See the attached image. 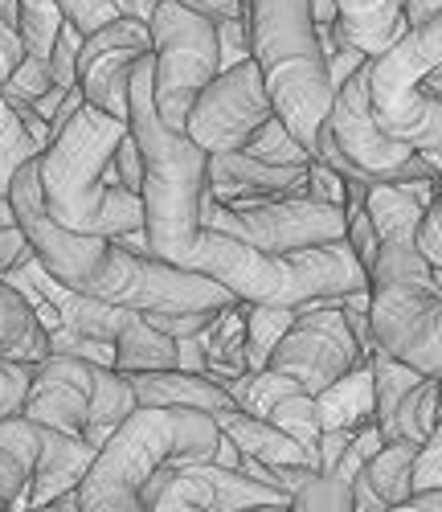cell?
<instances>
[{"instance_id":"1","label":"cell","mask_w":442,"mask_h":512,"mask_svg":"<svg viewBox=\"0 0 442 512\" xmlns=\"http://www.w3.org/2000/svg\"><path fill=\"white\" fill-rule=\"evenodd\" d=\"M17 226L29 234L41 267H46L62 287H74L82 295H95L115 308L144 312V316H176V312H221L242 304L230 287H221L209 275L160 263L152 254L127 250L119 238H91L62 230L41 201L37 185V160H29L13 189H9Z\"/></svg>"},{"instance_id":"2","label":"cell","mask_w":442,"mask_h":512,"mask_svg":"<svg viewBox=\"0 0 442 512\" xmlns=\"http://www.w3.org/2000/svg\"><path fill=\"white\" fill-rule=\"evenodd\" d=\"M438 181L369 185L365 209L381 234L369 275V324L377 349L442 381V275L418 250V222Z\"/></svg>"},{"instance_id":"3","label":"cell","mask_w":442,"mask_h":512,"mask_svg":"<svg viewBox=\"0 0 442 512\" xmlns=\"http://www.w3.org/2000/svg\"><path fill=\"white\" fill-rule=\"evenodd\" d=\"M127 132L131 123L82 103V111L37 156L41 201L62 230L91 238L144 230V197L119 189L115 181V152Z\"/></svg>"},{"instance_id":"4","label":"cell","mask_w":442,"mask_h":512,"mask_svg":"<svg viewBox=\"0 0 442 512\" xmlns=\"http://www.w3.org/2000/svg\"><path fill=\"white\" fill-rule=\"evenodd\" d=\"M156 58H144L131 74V136L144 156V234L148 254L160 263H193L205 234L201 205L209 193V152H201L185 132L168 127L152 99Z\"/></svg>"},{"instance_id":"5","label":"cell","mask_w":442,"mask_h":512,"mask_svg":"<svg viewBox=\"0 0 442 512\" xmlns=\"http://www.w3.org/2000/svg\"><path fill=\"white\" fill-rule=\"evenodd\" d=\"M221 426L213 414L181 406H136L91 463L78 500L82 512H144L148 484L164 467L213 463L221 447Z\"/></svg>"},{"instance_id":"6","label":"cell","mask_w":442,"mask_h":512,"mask_svg":"<svg viewBox=\"0 0 442 512\" xmlns=\"http://www.w3.org/2000/svg\"><path fill=\"white\" fill-rule=\"evenodd\" d=\"M246 21L250 54L262 66L279 119L316 160V140L332 115L336 91L328 78L312 0H246Z\"/></svg>"},{"instance_id":"7","label":"cell","mask_w":442,"mask_h":512,"mask_svg":"<svg viewBox=\"0 0 442 512\" xmlns=\"http://www.w3.org/2000/svg\"><path fill=\"white\" fill-rule=\"evenodd\" d=\"M136 406L140 402L127 373L78 357H50L33 369V386L21 418L82 435L95 451H103L107 439L136 414Z\"/></svg>"},{"instance_id":"8","label":"cell","mask_w":442,"mask_h":512,"mask_svg":"<svg viewBox=\"0 0 442 512\" xmlns=\"http://www.w3.org/2000/svg\"><path fill=\"white\" fill-rule=\"evenodd\" d=\"M373 66V62H369ZM369 66L348 78L336 91L332 115L320 127L316 140V160L336 168L348 181L365 185H410V181H438L434 164L426 152L406 148L402 140H393L373 115L369 99Z\"/></svg>"},{"instance_id":"9","label":"cell","mask_w":442,"mask_h":512,"mask_svg":"<svg viewBox=\"0 0 442 512\" xmlns=\"http://www.w3.org/2000/svg\"><path fill=\"white\" fill-rule=\"evenodd\" d=\"M152 99L168 127L185 132L189 111L201 99V91L221 74V41L217 21L181 5V0H160L152 17Z\"/></svg>"},{"instance_id":"10","label":"cell","mask_w":442,"mask_h":512,"mask_svg":"<svg viewBox=\"0 0 442 512\" xmlns=\"http://www.w3.org/2000/svg\"><path fill=\"white\" fill-rule=\"evenodd\" d=\"M201 226L226 234V238H238L262 254H295V250L344 242L348 213L340 205H324L316 197H271V201L221 205L205 193Z\"/></svg>"},{"instance_id":"11","label":"cell","mask_w":442,"mask_h":512,"mask_svg":"<svg viewBox=\"0 0 442 512\" xmlns=\"http://www.w3.org/2000/svg\"><path fill=\"white\" fill-rule=\"evenodd\" d=\"M279 111L271 103V91H267V78H262V66L254 58H246L242 66L217 74L209 87L201 91V99L193 103L189 111V123H185V136L209 152V156H221V152H242L258 132L262 123H271Z\"/></svg>"},{"instance_id":"12","label":"cell","mask_w":442,"mask_h":512,"mask_svg":"<svg viewBox=\"0 0 442 512\" xmlns=\"http://www.w3.org/2000/svg\"><path fill=\"white\" fill-rule=\"evenodd\" d=\"M365 361L369 357L361 349V340L348 328L340 308H303L267 369L287 373L303 386V394L320 398L328 386H336L344 373H352Z\"/></svg>"},{"instance_id":"13","label":"cell","mask_w":442,"mask_h":512,"mask_svg":"<svg viewBox=\"0 0 442 512\" xmlns=\"http://www.w3.org/2000/svg\"><path fill=\"white\" fill-rule=\"evenodd\" d=\"M0 451H13L29 467V492L25 508H41L66 492H78L99 451L82 435L58 431V426L33 422V418H5L0 422ZM21 508V512H25Z\"/></svg>"},{"instance_id":"14","label":"cell","mask_w":442,"mask_h":512,"mask_svg":"<svg viewBox=\"0 0 442 512\" xmlns=\"http://www.w3.org/2000/svg\"><path fill=\"white\" fill-rule=\"evenodd\" d=\"M267 504H291V496L217 463L164 467L144 492V512H246Z\"/></svg>"},{"instance_id":"15","label":"cell","mask_w":442,"mask_h":512,"mask_svg":"<svg viewBox=\"0 0 442 512\" xmlns=\"http://www.w3.org/2000/svg\"><path fill=\"white\" fill-rule=\"evenodd\" d=\"M144 58H152L148 21L115 17L111 25L91 33L78 54V87L86 103L127 123L131 119V74H136Z\"/></svg>"},{"instance_id":"16","label":"cell","mask_w":442,"mask_h":512,"mask_svg":"<svg viewBox=\"0 0 442 512\" xmlns=\"http://www.w3.org/2000/svg\"><path fill=\"white\" fill-rule=\"evenodd\" d=\"M209 197L221 205L307 197V168H279L250 152H221L209 156Z\"/></svg>"},{"instance_id":"17","label":"cell","mask_w":442,"mask_h":512,"mask_svg":"<svg viewBox=\"0 0 442 512\" xmlns=\"http://www.w3.org/2000/svg\"><path fill=\"white\" fill-rule=\"evenodd\" d=\"M127 381H131V390H136L140 406H181V410H201L213 418H226L238 410L234 394L205 373L156 369V373H127Z\"/></svg>"},{"instance_id":"18","label":"cell","mask_w":442,"mask_h":512,"mask_svg":"<svg viewBox=\"0 0 442 512\" xmlns=\"http://www.w3.org/2000/svg\"><path fill=\"white\" fill-rule=\"evenodd\" d=\"M336 9H340V25L348 29V37L357 41L373 62L385 58L397 41L410 33L402 0H336Z\"/></svg>"},{"instance_id":"19","label":"cell","mask_w":442,"mask_h":512,"mask_svg":"<svg viewBox=\"0 0 442 512\" xmlns=\"http://www.w3.org/2000/svg\"><path fill=\"white\" fill-rule=\"evenodd\" d=\"M50 332L41 324L37 308L25 300L17 287L0 279V361H25L41 365L50 361Z\"/></svg>"},{"instance_id":"20","label":"cell","mask_w":442,"mask_h":512,"mask_svg":"<svg viewBox=\"0 0 442 512\" xmlns=\"http://www.w3.org/2000/svg\"><path fill=\"white\" fill-rule=\"evenodd\" d=\"M221 435H226L246 459H258V463H303V467H316V455L307 451L303 443H295L287 431H279L275 422L267 418H254L246 410H234L226 418H217Z\"/></svg>"},{"instance_id":"21","label":"cell","mask_w":442,"mask_h":512,"mask_svg":"<svg viewBox=\"0 0 442 512\" xmlns=\"http://www.w3.org/2000/svg\"><path fill=\"white\" fill-rule=\"evenodd\" d=\"M316 414L324 431H361L377 418V386H373V365H357L344 373L336 386H328L316 398Z\"/></svg>"},{"instance_id":"22","label":"cell","mask_w":442,"mask_h":512,"mask_svg":"<svg viewBox=\"0 0 442 512\" xmlns=\"http://www.w3.org/2000/svg\"><path fill=\"white\" fill-rule=\"evenodd\" d=\"M17 29H21V41H25V62L50 70V58L58 50V37L62 29L70 25L66 9L58 0H17Z\"/></svg>"},{"instance_id":"23","label":"cell","mask_w":442,"mask_h":512,"mask_svg":"<svg viewBox=\"0 0 442 512\" xmlns=\"http://www.w3.org/2000/svg\"><path fill=\"white\" fill-rule=\"evenodd\" d=\"M418 451H422L418 443H385L381 455L369 459V467L361 472L369 480V488L389 508L414 500V463H418Z\"/></svg>"},{"instance_id":"24","label":"cell","mask_w":442,"mask_h":512,"mask_svg":"<svg viewBox=\"0 0 442 512\" xmlns=\"http://www.w3.org/2000/svg\"><path fill=\"white\" fill-rule=\"evenodd\" d=\"M299 320V308H267V304H246V365L250 373L267 369L283 336Z\"/></svg>"},{"instance_id":"25","label":"cell","mask_w":442,"mask_h":512,"mask_svg":"<svg viewBox=\"0 0 442 512\" xmlns=\"http://www.w3.org/2000/svg\"><path fill=\"white\" fill-rule=\"evenodd\" d=\"M438 402H442V381L438 377H426L422 386L397 406L393 422L385 426V443H426L430 431H434V418H438Z\"/></svg>"},{"instance_id":"26","label":"cell","mask_w":442,"mask_h":512,"mask_svg":"<svg viewBox=\"0 0 442 512\" xmlns=\"http://www.w3.org/2000/svg\"><path fill=\"white\" fill-rule=\"evenodd\" d=\"M41 152H46V148H41V144L29 136V127L17 119L13 103L0 95V193L9 197L17 173H21L29 160H37Z\"/></svg>"},{"instance_id":"27","label":"cell","mask_w":442,"mask_h":512,"mask_svg":"<svg viewBox=\"0 0 442 512\" xmlns=\"http://www.w3.org/2000/svg\"><path fill=\"white\" fill-rule=\"evenodd\" d=\"M287 512H357V504H352V480L336 472H307Z\"/></svg>"},{"instance_id":"28","label":"cell","mask_w":442,"mask_h":512,"mask_svg":"<svg viewBox=\"0 0 442 512\" xmlns=\"http://www.w3.org/2000/svg\"><path fill=\"white\" fill-rule=\"evenodd\" d=\"M242 152L267 160V164H279V168H307V164H312V152H307V148L295 140V132H291V127H287L279 115H275L271 123H262V132H258Z\"/></svg>"},{"instance_id":"29","label":"cell","mask_w":442,"mask_h":512,"mask_svg":"<svg viewBox=\"0 0 442 512\" xmlns=\"http://www.w3.org/2000/svg\"><path fill=\"white\" fill-rule=\"evenodd\" d=\"M33 369L37 365H25V361H0V422L25 414L29 386H33Z\"/></svg>"},{"instance_id":"30","label":"cell","mask_w":442,"mask_h":512,"mask_svg":"<svg viewBox=\"0 0 442 512\" xmlns=\"http://www.w3.org/2000/svg\"><path fill=\"white\" fill-rule=\"evenodd\" d=\"M442 488V402H438V418H434V431L418 451L414 463V496L418 492H438Z\"/></svg>"},{"instance_id":"31","label":"cell","mask_w":442,"mask_h":512,"mask_svg":"<svg viewBox=\"0 0 442 512\" xmlns=\"http://www.w3.org/2000/svg\"><path fill=\"white\" fill-rule=\"evenodd\" d=\"M82 41L86 33L78 25H66L62 37H58V50L50 58V74H54V87L62 91H74L78 87V54H82Z\"/></svg>"},{"instance_id":"32","label":"cell","mask_w":442,"mask_h":512,"mask_svg":"<svg viewBox=\"0 0 442 512\" xmlns=\"http://www.w3.org/2000/svg\"><path fill=\"white\" fill-rule=\"evenodd\" d=\"M418 250L426 254V263L442 275V173L434 185V201L426 205L422 222H418Z\"/></svg>"},{"instance_id":"33","label":"cell","mask_w":442,"mask_h":512,"mask_svg":"<svg viewBox=\"0 0 442 512\" xmlns=\"http://www.w3.org/2000/svg\"><path fill=\"white\" fill-rule=\"evenodd\" d=\"M25 492H29V467L13 451H0V512H21Z\"/></svg>"},{"instance_id":"34","label":"cell","mask_w":442,"mask_h":512,"mask_svg":"<svg viewBox=\"0 0 442 512\" xmlns=\"http://www.w3.org/2000/svg\"><path fill=\"white\" fill-rule=\"evenodd\" d=\"M217 41H221V74L242 66L250 54V21L234 17V21H217Z\"/></svg>"},{"instance_id":"35","label":"cell","mask_w":442,"mask_h":512,"mask_svg":"<svg viewBox=\"0 0 442 512\" xmlns=\"http://www.w3.org/2000/svg\"><path fill=\"white\" fill-rule=\"evenodd\" d=\"M307 197H316L324 205H348V177H340L336 168H328L324 160L307 164Z\"/></svg>"},{"instance_id":"36","label":"cell","mask_w":442,"mask_h":512,"mask_svg":"<svg viewBox=\"0 0 442 512\" xmlns=\"http://www.w3.org/2000/svg\"><path fill=\"white\" fill-rule=\"evenodd\" d=\"M58 5L66 9L70 25H78L86 37H91V33H99L103 25H111V21L119 17L115 0H58Z\"/></svg>"},{"instance_id":"37","label":"cell","mask_w":442,"mask_h":512,"mask_svg":"<svg viewBox=\"0 0 442 512\" xmlns=\"http://www.w3.org/2000/svg\"><path fill=\"white\" fill-rule=\"evenodd\" d=\"M213 320H217V312H176V316L156 312V316H148V324L160 328L172 340H197V336H205L213 328Z\"/></svg>"},{"instance_id":"38","label":"cell","mask_w":442,"mask_h":512,"mask_svg":"<svg viewBox=\"0 0 442 512\" xmlns=\"http://www.w3.org/2000/svg\"><path fill=\"white\" fill-rule=\"evenodd\" d=\"M115 181H119V189H127V193H144V156H140V144H136V136H123V144H119V152H115Z\"/></svg>"},{"instance_id":"39","label":"cell","mask_w":442,"mask_h":512,"mask_svg":"<svg viewBox=\"0 0 442 512\" xmlns=\"http://www.w3.org/2000/svg\"><path fill=\"white\" fill-rule=\"evenodd\" d=\"M25 62V41H21V29L13 21L0 17V91L9 87V78L21 70Z\"/></svg>"},{"instance_id":"40","label":"cell","mask_w":442,"mask_h":512,"mask_svg":"<svg viewBox=\"0 0 442 512\" xmlns=\"http://www.w3.org/2000/svg\"><path fill=\"white\" fill-rule=\"evenodd\" d=\"M33 254V242L21 226H9V230H0V279H5L17 263H25Z\"/></svg>"},{"instance_id":"41","label":"cell","mask_w":442,"mask_h":512,"mask_svg":"<svg viewBox=\"0 0 442 512\" xmlns=\"http://www.w3.org/2000/svg\"><path fill=\"white\" fill-rule=\"evenodd\" d=\"M352 439H357V431H324V439H320V472H336V463L352 447Z\"/></svg>"},{"instance_id":"42","label":"cell","mask_w":442,"mask_h":512,"mask_svg":"<svg viewBox=\"0 0 442 512\" xmlns=\"http://www.w3.org/2000/svg\"><path fill=\"white\" fill-rule=\"evenodd\" d=\"M176 369L181 373H205L209 369V353H205V340H176Z\"/></svg>"},{"instance_id":"43","label":"cell","mask_w":442,"mask_h":512,"mask_svg":"<svg viewBox=\"0 0 442 512\" xmlns=\"http://www.w3.org/2000/svg\"><path fill=\"white\" fill-rule=\"evenodd\" d=\"M181 5L213 17V21H234V17H246V0H181Z\"/></svg>"},{"instance_id":"44","label":"cell","mask_w":442,"mask_h":512,"mask_svg":"<svg viewBox=\"0 0 442 512\" xmlns=\"http://www.w3.org/2000/svg\"><path fill=\"white\" fill-rule=\"evenodd\" d=\"M115 9H119V17H136V21H148L152 25L160 0H115Z\"/></svg>"},{"instance_id":"45","label":"cell","mask_w":442,"mask_h":512,"mask_svg":"<svg viewBox=\"0 0 442 512\" xmlns=\"http://www.w3.org/2000/svg\"><path fill=\"white\" fill-rule=\"evenodd\" d=\"M442 13V0H406V21H410V29L414 25H426L430 17H438Z\"/></svg>"},{"instance_id":"46","label":"cell","mask_w":442,"mask_h":512,"mask_svg":"<svg viewBox=\"0 0 442 512\" xmlns=\"http://www.w3.org/2000/svg\"><path fill=\"white\" fill-rule=\"evenodd\" d=\"M418 91H422L426 99L442 103V66H434L430 74H422V78H418Z\"/></svg>"},{"instance_id":"47","label":"cell","mask_w":442,"mask_h":512,"mask_svg":"<svg viewBox=\"0 0 442 512\" xmlns=\"http://www.w3.org/2000/svg\"><path fill=\"white\" fill-rule=\"evenodd\" d=\"M25 512H82V500H78V492H66V496H58V500H50V504L25 508Z\"/></svg>"},{"instance_id":"48","label":"cell","mask_w":442,"mask_h":512,"mask_svg":"<svg viewBox=\"0 0 442 512\" xmlns=\"http://www.w3.org/2000/svg\"><path fill=\"white\" fill-rule=\"evenodd\" d=\"M213 463H217V467H234V472H238V467H242V451H238L230 439H221V447H217Z\"/></svg>"},{"instance_id":"49","label":"cell","mask_w":442,"mask_h":512,"mask_svg":"<svg viewBox=\"0 0 442 512\" xmlns=\"http://www.w3.org/2000/svg\"><path fill=\"white\" fill-rule=\"evenodd\" d=\"M9 226H17V213H13V201L0 193V230H9Z\"/></svg>"},{"instance_id":"50","label":"cell","mask_w":442,"mask_h":512,"mask_svg":"<svg viewBox=\"0 0 442 512\" xmlns=\"http://www.w3.org/2000/svg\"><path fill=\"white\" fill-rule=\"evenodd\" d=\"M17 13H21V9H17V0H0V17H5V21L17 25Z\"/></svg>"},{"instance_id":"51","label":"cell","mask_w":442,"mask_h":512,"mask_svg":"<svg viewBox=\"0 0 442 512\" xmlns=\"http://www.w3.org/2000/svg\"><path fill=\"white\" fill-rule=\"evenodd\" d=\"M246 512H287V504H267V508H246Z\"/></svg>"},{"instance_id":"52","label":"cell","mask_w":442,"mask_h":512,"mask_svg":"<svg viewBox=\"0 0 442 512\" xmlns=\"http://www.w3.org/2000/svg\"><path fill=\"white\" fill-rule=\"evenodd\" d=\"M389 512H422V508H418V504L410 500V504H397V508H389Z\"/></svg>"}]
</instances>
